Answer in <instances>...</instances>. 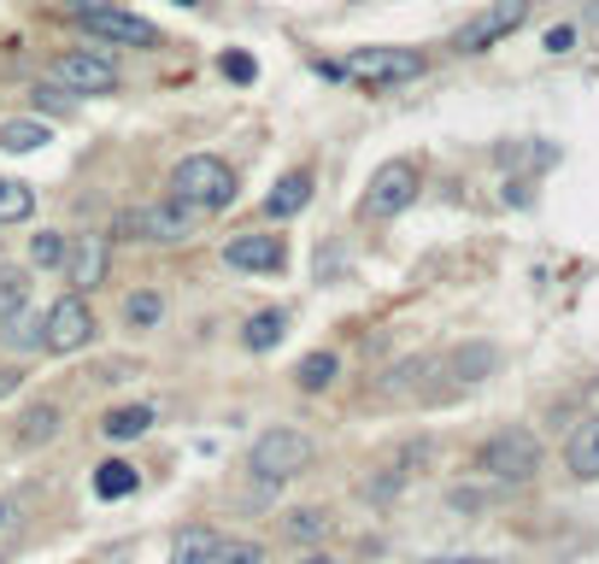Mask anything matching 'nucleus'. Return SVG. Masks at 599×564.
<instances>
[{"instance_id":"nucleus-24","label":"nucleus","mask_w":599,"mask_h":564,"mask_svg":"<svg viewBox=\"0 0 599 564\" xmlns=\"http://www.w3.org/2000/svg\"><path fill=\"white\" fill-rule=\"evenodd\" d=\"M206 564H264V547L259 541H212Z\"/></svg>"},{"instance_id":"nucleus-27","label":"nucleus","mask_w":599,"mask_h":564,"mask_svg":"<svg viewBox=\"0 0 599 564\" xmlns=\"http://www.w3.org/2000/svg\"><path fill=\"white\" fill-rule=\"evenodd\" d=\"M323 530H329L323 512H288V535H294V541H318Z\"/></svg>"},{"instance_id":"nucleus-16","label":"nucleus","mask_w":599,"mask_h":564,"mask_svg":"<svg viewBox=\"0 0 599 564\" xmlns=\"http://www.w3.org/2000/svg\"><path fill=\"white\" fill-rule=\"evenodd\" d=\"M41 141H48V123L41 118H0V148L7 154H30Z\"/></svg>"},{"instance_id":"nucleus-25","label":"nucleus","mask_w":599,"mask_h":564,"mask_svg":"<svg viewBox=\"0 0 599 564\" xmlns=\"http://www.w3.org/2000/svg\"><path fill=\"white\" fill-rule=\"evenodd\" d=\"M212 530H182V541H177V553H171V564H206V553H212Z\"/></svg>"},{"instance_id":"nucleus-21","label":"nucleus","mask_w":599,"mask_h":564,"mask_svg":"<svg viewBox=\"0 0 599 564\" xmlns=\"http://www.w3.org/2000/svg\"><path fill=\"white\" fill-rule=\"evenodd\" d=\"M294 383H300L306 394L329 388V383H336V353H306V359L294 365Z\"/></svg>"},{"instance_id":"nucleus-17","label":"nucleus","mask_w":599,"mask_h":564,"mask_svg":"<svg viewBox=\"0 0 599 564\" xmlns=\"http://www.w3.org/2000/svg\"><path fill=\"white\" fill-rule=\"evenodd\" d=\"M148 424H153L148 406H118V412H107L100 435H107V442H136V435H148Z\"/></svg>"},{"instance_id":"nucleus-3","label":"nucleus","mask_w":599,"mask_h":564,"mask_svg":"<svg viewBox=\"0 0 599 564\" xmlns=\"http://www.w3.org/2000/svg\"><path fill=\"white\" fill-rule=\"evenodd\" d=\"M418 188H423V171H418V159H388L370 171V188H365V200H359V212L365 218H400L411 200H418Z\"/></svg>"},{"instance_id":"nucleus-18","label":"nucleus","mask_w":599,"mask_h":564,"mask_svg":"<svg viewBox=\"0 0 599 564\" xmlns=\"http://www.w3.org/2000/svg\"><path fill=\"white\" fill-rule=\"evenodd\" d=\"M30 306V270L24 265H0V318H18Z\"/></svg>"},{"instance_id":"nucleus-23","label":"nucleus","mask_w":599,"mask_h":564,"mask_svg":"<svg viewBox=\"0 0 599 564\" xmlns=\"http://www.w3.org/2000/svg\"><path fill=\"white\" fill-rule=\"evenodd\" d=\"M53 429H59V406H30L24 412V429H18V442H24V447L53 442Z\"/></svg>"},{"instance_id":"nucleus-6","label":"nucleus","mask_w":599,"mask_h":564,"mask_svg":"<svg viewBox=\"0 0 599 564\" xmlns=\"http://www.w3.org/2000/svg\"><path fill=\"white\" fill-rule=\"evenodd\" d=\"M523 18H529V0H493V7H482L459 36H452V48H459V53H488L493 41H506Z\"/></svg>"},{"instance_id":"nucleus-5","label":"nucleus","mask_w":599,"mask_h":564,"mask_svg":"<svg viewBox=\"0 0 599 564\" xmlns=\"http://www.w3.org/2000/svg\"><path fill=\"white\" fill-rule=\"evenodd\" d=\"M347 77L370 82V89H395V82L423 77V53H411V48H359L353 59H347Z\"/></svg>"},{"instance_id":"nucleus-33","label":"nucleus","mask_w":599,"mask_h":564,"mask_svg":"<svg viewBox=\"0 0 599 564\" xmlns=\"http://www.w3.org/2000/svg\"><path fill=\"white\" fill-rule=\"evenodd\" d=\"M582 12H588V24H599V0H588V7H582Z\"/></svg>"},{"instance_id":"nucleus-28","label":"nucleus","mask_w":599,"mask_h":564,"mask_svg":"<svg viewBox=\"0 0 599 564\" xmlns=\"http://www.w3.org/2000/svg\"><path fill=\"white\" fill-rule=\"evenodd\" d=\"M452 370H459L465 383H477V370H493V347H470V353H459V359H452Z\"/></svg>"},{"instance_id":"nucleus-19","label":"nucleus","mask_w":599,"mask_h":564,"mask_svg":"<svg viewBox=\"0 0 599 564\" xmlns=\"http://www.w3.org/2000/svg\"><path fill=\"white\" fill-rule=\"evenodd\" d=\"M36 212V195H30V182H18V177H0V224H24Z\"/></svg>"},{"instance_id":"nucleus-32","label":"nucleus","mask_w":599,"mask_h":564,"mask_svg":"<svg viewBox=\"0 0 599 564\" xmlns=\"http://www.w3.org/2000/svg\"><path fill=\"white\" fill-rule=\"evenodd\" d=\"M7 394H18V370H0V400H7Z\"/></svg>"},{"instance_id":"nucleus-4","label":"nucleus","mask_w":599,"mask_h":564,"mask_svg":"<svg viewBox=\"0 0 599 564\" xmlns=\"http://www.w3.org/2000/svg\"><path fill=\"white\" fill-rule=\"evenodd\" d=\"M477 471L493 476V483H529V476L541 471V442H535L529 429H500L493 442H482Z\"/></svg>"},{"instance_id":"nucleus-2","label":"nucleus","mask_w":599,"mask_h":564,"mask_svg":"<svg viewBox=\"0 0 599 564\" xmlns=\"http://www.w3.org/2000/svg\"><path fill=\"white\" fill-rule=\"evenodd\" d=\"M312 435L300 429H264L253 453H247V471L259 476V483H294L300 471H312Z\"/></svg>"},{"instance_id":"nucleus-10","label":"nucleus","mask_w":599,"mask_h":564,"mask_svg":"<svg viewBox=\"0 0 599 564\" xmlns=\"http://www.w3.org/2000/svg\"><path fill=\"white\" fill-rule=\"evenodd\" d=\"M223 259H230L236 270H282V236H236L230 247H223Z\"/></svg>"},{"instance_id":"nucleus-11","label":"nucleus","mask_w":599,"mask_h":564,"mask_svg":"<svg viewBox=\"0 0 599 564\" xmlns=\"http://www.w3.org/2000/svg\"><path fill=\"white\" fill-rule=\"evenodd\" d=\"M130 229H141L148 241H189V212L177 206H141V212L130 218Z\"/></svg>"},{"instance_id":"nucleus-35","label":"nucleus","mask_w":599,"mask_h":564,"mask_svg":"<svg viewBox=\"0 0 599 564\" xmlns=\"http://www.w3.org/2000/svg\"><path fill=\"white\" fill-rule=\"evenodd\" d=\"M306 564H336V558H323V553H312V558H306Z\"/></svg>"},{"instance_id":"nucleus-34","label":"nucleus","mask_w":599,"mask_h":564,"mask_svg":"<svg viewBox=\"0 0 599 564\" xmlns=\"http://www.w3.org/2000/svg\"><path fill=\"white\" fill-rule=\"evenodd\" d=\"M436 564H488V558H436Z\"/></svg>"},{"instance_id":"nucleus-31","label":"nucleus","mask_w":599,"mask_h":564,"mask_svg":"<svg viewBox=\"0 0 599 564\" xmlns=\"http://www.w3.org/2000/svg\"><path fill=\"white\" fill-rule=\"evenodd\" d=\"M100 7H112V0H71V12H77V18H89V12H100Z\"/></svg>"},{"instance_id":"nucleus-13","label":"nucleus","mask_w":599,"mask_h":564,"mask_svg":"<svg viewBox=\"0 0 599 564\" xmlns=\"http://www.w3.org/2000/svg\"><path fill=\"white\" fill-rule=\"evenodd\" d=\"M312 206V171H288L277 188H271V200H264V212H271L277 224L282 218H294V212H306Z\"/></svg>"},{"instance_id":"nucleus-9","label":"nucleus","mask_w":599,"mask_h":564,"mask_svg":"<svg viewBox=\"0 0 599 564\" xmlns=\"http://www.w3.org/2000/svg\"><path fill=\"white\" fill-rule=\"evenodd\" d=\"M89 24V36L100 41H123V48H159V30L148 24V18H136V12H118V7H100L82 18Z\"/></svg>"},{"instance_id":"nucleus-15","label":"nucleus","mask_w":599,"mask_h":564,"mask_svg":"<svg viewBox=\"0 0 599 564\" xmlns=\"http://www.w3.org/2000/svg\"><path fill=\"white\" fill-rule=\"evenodd\" d=\"M282 336H288V311H253V318H247V329H241L247 353H271Z\"/></svg>"},{"instance_id":"nucleus-12","label":"nucleus","mask_w":599,"mask_h":564,"mask_svg":"<svg viewBox=\"0 0 599 564\" xmlns=\"http://www.w3.org/2000/svg\"><path fill=\"white\" fill-rule=\"evenodd\" d=\"M107 265H112V241L107 236H89L71 254V288H100V283H107Z\"/></svg>"},{"instance_id":"nucleus-26","label":"nucleus","mask_w":599,"mask_h":564,"mask_svg":"<svg viewBox=\"0 0 599 564\" xmlns=\"http://www.w3.org/2000/svg\"><path fill=\"white\" fill-rule=\"evenodd\" d=\"M30 265H41V270L66 265V236H53V229H41V236H30Z\"/></svg>"},{"instance_id":"nucleus-8","label":"nucleus","mask_w":599,"mask_h":564,"mask_svg":"<svg viewBox=\"0 0 599 564\" xmlns=\"http://www.w3.org/2000/svg\"><path fill=\"white\" fill-rule=\"evenodd\" d=\"M89 342H94V311L82 306V295L53 300L48 324H41V347H48V353H77V347H89Z\"/></svg>"},{"instance_id":"nucleus-7","label":"nucleus","mask_w":599,"mask_h":564,"mask_svg":"<svg viewBox=\"0 0 599 564\" xmlns=\"http://www.w3.org/2000/svg\"><path fill=\"white\" fill-rule=\"evenodd\" d=\"M48 77L66 95H118V66L100 53H59Z\"/></svg>"},{"instance_id":"nucleus-29","label":"nucleus","mask_w":599,"mask_h":564,"mask_svg":"<svg viewBox=\"0 0 599 564\" xmlns=\"http://www.w3.org/2000/svg\"><path fill=\"white\" fill-rule=\"evenodd\" d=\"M218 66H223V77H236V82H253V71H259V66H253V59H247V53H223Z\"/></svg>"},{"instance_id":"nucleus-22","label":"nucleus","mask_w":599,"mask_h":564,"mask_svg":"<svg viewBox=\"0 0 599 564\" xmlns=\"http://www.w3.org/2000/svg\"><path fill=\"white\" fill-rule=\"evenodd\" d=\"M164 318V295H153V288H141V295L123 300V324L130 329H153Z\"/></svg>"},{"instance_id":"nucleus-30","label":"nucleus","mask_w":599,"mask_h":564,"mask_svg":"<svg viewBox=\"0 0 599 564\" xmlns=\"http://www.w3.org/2000/svg\"><path fill=\"white\" fill-rule=\"evenodd\" d=\"M570 41H576V30H570V24L547 30V53H570Z\"/></svg>"},{"instance_id":"nucleus-14","label":"nucleus","mask_w":599,"mask_h":564,"mask_svg":"<svg viewBox=\"0 0 599 564\" xmlns=\"http://www.w3.org/2000/svg\"><path fill=\"white\" fill-rule=\"evenodd\" d=\"M565 458H570V476H582V483H599V417H588V424L570 435Z\"/></svg>"},{"instance_id":"nucleus-1","label":"nucleus","mask_w":599,"mask_h":564,"mask_svg":"<svg viewBox=\"0 0 599 564\" xmlns=\"http://www.w3.org/2000/svg\"><path fill=\"white\" fill-rule=\"evenodd\" d=\"M171 195L182 206H194V212H223V206L236 200V171L212 154H189L171 171Z\"/></svg>"},{"instance_id":"nucleus-20","label":"nucleus","mask_w":599,"mask_h":564,"mask_svg":"<svg viewBox=\"0 0 599 564\" xmlns=\"http://www.w3.org/2000/svg\"><path fill=\"white\" fill-rule=\"evenodd\" d=\"M94 494H100V499H123V494H136V471L123 465V458H107V465L94 471Z\"/></svg>"},{"instance_id":"nucleus-36","label":"nucleus","mask_w":599,"mask_h":564,"mask_svg":"<svg viewBox=\"0 0 599 564\" xmlns=\"http://www.w3.org/2000/svg\"><path fill=\"white\" fill-rule=\"evenodd\" d=\"M177 7H200V0H177Z\"/></svg>"}]
</instances>
